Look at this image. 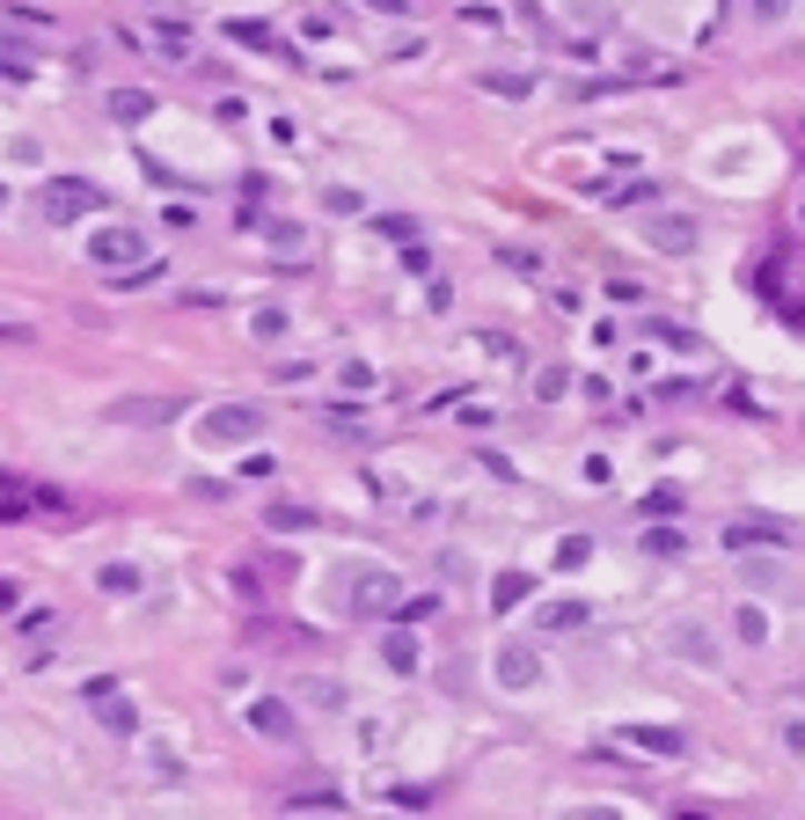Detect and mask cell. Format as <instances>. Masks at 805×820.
<instances>
[{
	"label": "cell",
	"mask_w": 805,
	"mask_h": 820,
	"mask_svg": "<svg viewBox=\"0 0 805 820\" xmlns=\"http://www.w3.org/2000/svg\"><path fill=\"white\" fill-rule=\"evenodd\" d=\"M257 337H286V308H257Z\"/></svg>",
	"instance_id": "603a6c76"
},
{
	"label": "cell",
	"mask_w": 805,
	"mask_h": 820,
	"mask_svg": "<svg viewBox=\"0 0 805 820\" xmlns=\"http://www.w3.org/2000/svg\"><path fill=\"white\" fill-rule=\"evenodd\" d=\"M155 52H169V59H191V30H183V22H155Z\"/></svg>",
	"instance_id": "2e32d148"
},
{
	"label": "cell",
	"mask_w": 805,
	"mask_h": 820,
	"mask_svg": "<svg viewBox=\"0 0 805 820\" xmlns=\"http://www.w3.org/2000/svg\"><path fill=\"white\" fill-rule=\"evenodd\" d=\"M498 681H506V689H535V681H543V660L527 645H506L498 652Z\"/></svg>",
	"instance_id": "ba28073f"
},
{
	"label": "cell",
	"mask_w": 805,
	"mask_h": 820,
	"mask_svg": "<svg viewBox=\"0 0 805 820\" xmlns=\"http://www.w3.org/2000/svg\"><path fill=\"white\" fill-rule=\"evenodd\" d=\"M308 521H316L308 506H271V527H308Z\"/></svg>",
	"instance_id": "cb8c5ba5"
},
{
	"label": "cell",
	"mask_w": 805,
	"mask_h": 820,
	"mask_svg": "<svg viewBox=\"0 0 805 820\" xmlns=\"http://www.w3.org/2000/svg\"><path fill=\"white\" fill-rule=\"evenodd\" d=\"M564 382H572L564 367H543V374H535V396H543V403H557V396H564Z\"/></svg>",
	"instance_id": "44dd1931"
},
{
	"label": "cell",
	"mask_w": 805,
	"mask_h": 820,
	"mask_svg": "<svg viewBox=\"0 0 805 820\" xmlns=\"http://www.w3.org/2000/svg\"><path fill=\"white\" fill-rule=\"evenodd\" d=\"M733 542L754 550V542H784V521H733Z\"/></svg>",
	"instance_id": "9a60e30c"
},
{
	"label": "cell",
	"mask_w": 805,
	"mask_h": 820,
	"mask_svg": "<svg viewBox=\"0 0 805 820\" xmlns=\"http://www.w3.org/2000/svg\"><path fill=\"white\" fill-rule=\"evenodd\" d=\"M367 8H381V16H410L418 0H367Z\"/></svg>",
	"instance_id": "4316f807"
},
{
	"label": "cell",
	"mask_w": 805,
	"mask_h": 820,
	"mask_svg": "<svg viewBox=\"0 0 805 820\" xmlns=\"http://www.w3.org/2000/svg\"><path fill=\"white\" fill-rule=\"evenodd\" d=\"M630 748H645V754H666V762H674V754H682L688 740L674 733V725H637V733H630Z\"/></svg>",
	"instance_id": "9c48e42d"
},
{
	"label": "cell",
	"mask_w": 805,
	"mask_h": 820,
	"mask_svg": "<svg viewBox=\"0 0 805 820\" xmlns=\"http://www.w3.org/2000/svg\"><path fill=\"white\" fill-rule=\"evenodd\" d=\"M402 601V579L381 572V564H367V572H351V615H388Z\"/></svg>",
	"instance_id": "7a4b0ae2"
},
{
	"label": "cell",
	"mask_w": 805,
	"mask_h": 820,
	"mask_svg": "<svg viewBox=\"0 0 805 820\" xmlns=\"http://www.w3.org/2000/svg\"><path fill=\"white\" fill-rule=\"evenodd\" d=\"M176 411H183V403H169V396H125L110 418H118V425H169Z\"/></svg>",
	"instance_id": "52a82bcc"
},
{
	"label": "cell",
	"mask_w": 805,
	"mask_h": 820,
	"mask_svg": "<svg viewBox=\"0 0 805 820\" xmlns=\"http://www.w3.org/2000/svg\"><path fill=\"white\" fill-rule=\"evenodd\" d=\"M16 601H22V586H16V579H0V609H16Z\"/></svg>",
	"instance_id": "83f0119b"
},
{
	"label": "cell",
	"mask_w": 805,
	"mask_h": 820,
	"mask_svg": "<svg viewBox=\"0 0 805 820\" xmlns=\"http://www.w3.org/2000/svg\"><path fill=\"white\" fill-rule=\"evenodd\" d=\"M96 206H103V191H96V184H81V176H59V184H44V220H52V227L88 220Z\"/></svg>",
	"instance_id": "6da1fadb"
},
{
	"label": "cell",
	"mask_w": 805,
	"mask_h": 820,
	"mask_svg": "<svg viewBox=\"0 0 805 820\" xmlns=\"http://www.w3.org/2000/svg\"><path fill=\"white\" fill-rule=\"evenodd\" d=\"M733 630H739V645H769V615L754 609V601H747V609L733 615Z\"/></svg>",
	"instance_id": "5bb4252c"
},
{
	"label": "cell",
	"mask_w": 805,
	"mask_h": 820,
	"mask_svg": "<svg viewBox=\"0 0 805 820\" xmlns=\"http://www.w3.org/2000/svg\"><path fill=\"white\" fill-rule=\"evenodd\" d=\"M484 88H490V96H535V73H513V67H490V73H484Z\"/></svg>",
	"instance_id": "7c38bea8"
},
{
	"label": "cell",
	"mask_w": 805,
	"mask_h": 820,
	"mask_svg": "<svg viewBox=\"0 0 805 820\" xmlns=\"http://www.w3.org/2000/svg\"><path fill=\"white\" fill-rule=\"evenodd\" d=\"M37 67V52L22 45V37H0V73H30Z\"/></svg>",
	"instance_id": "e0dca14e"
},
{
	"label": "cell",
	"mask_w": 805,
	"mask_h": 820,
	"mask_svg": "<svg viewBox=\"0 0 805 820\" xmlns=\"http://www.w3.org/2000/svg\"><path fill=\"white\" fill-rule=\"evenodd\" d=\"M198 433L212 439V447H242V439H257L264 433V411H249V403H235V411H212Z\"/></svg>",
	"instance_id": "3957f363"
},
{
	"label": "cell",
	"mask_w": 805,
	"mask_h": 820,
	"mask_svg": "<svg viewBox=\"0 0 805 820\" xmlns=\"http://www.w3.org/2000/svg\"><path fill=\"white\" fill-rule=\"evenodd\" d=\"M88 257L103 264V271H125V264L147 257V235H132V227H103V235L88 243Z\"/></svg>",
	"instance_id": "277c9868"
},
{
	"label": "cell",
	"mask_w": 805,
	"mask_h": 820,
	"mask_svg": "<svg viewBox=\"0 0 805 820\" xmlns=\"http://www.w3.org/2000/svg\"><path fill=\"white\" fill-rule=\"evenodd\" d=\"M96 586H103V594H140V572H132V564H103Z\"/></svg>",
	"instance_id": "ac0fdd59"
},
{
	"label": "cell",
	"mask_w": 805,
	"mask_h": 820,
	"mask_svg": "<svg viewBox=\"0 0 805 820\" xmlns=\"http://www.w3.org/2000/svg\"><path fill=\"white\" fill-rule=\"evenodd\" d=\"M0 206H8V184H0Z\"/></svg>",
	"instance_id": "f1b7e54d"
},
{
	"label": "cell",
	"mask_w": 805,
	"mask_h": 820,
	"mask_svg": "<svg viewBox=\"0 0 805 820\" xmlns=\"http://www.w3.org/2000/svg\"><path fill=\"white\" fill-rule=\"evenodd\" d=\"M381 660L396 666V674H410V666H418V645H410V638H402V630H396V638H388V645H381Z\"/></svg>",
	"instance_id": "ffe728a7"
},
{
	"label": "cell",
	"mask_w": 805,
	"mask_h": 820,
	"mask_svg": "<svg viewBox=\"0 0 805 820\" xmlns=\"http://www.w3.org/2000/svg\"><path fill=\"white\" fill-rule=\"evenodd\" d=\"M469 8H476V0H469Z\"/></svg>",
	"instance_id": "f546056e"
},
{
	"label": "cell",
	"mask_w": 805,
	"mask_h": 820,
	"mask_svg": "<svg viewBox=\"0 0 805 820\" xmlns=\"http://www.w3.org/2000/svg\"><path fill=\"white\" fill-rule=\"evenodd\" d=\"M784 8H791V0H754V16H762V22H784Z\"/></svg>",
	"instance_id": "484cf974"
},
{
	"label": "cell",
	"mask_w": 805,
	"mask_h": 820,
	"mask_svg": "<svg viewBox=\"0 0 805 820\" xmlns=\"http://www.w3.org/2000/svg\"><path fill=\"white\" fill-rule=\"evenodd\" d=\"M249 725H257L264 740H286L294 733V711H286V703H249Z\"/></svg>",
	"instance_id": "30bf717a"
},
{
	"label": "cell",
	"mask_w": 805,
	"mask_h": 820,
	"mask_svg": "<svg viewBox=\"0 0 805 820\" xmlns=\"http://www.w3.org/2000/svg\"><path fill=\"white\" fill-rule=\"evenodd\" d=\"M147 110H155V96H147V88H118V96H110V118H147Z\"/></svg>",
	"instance_id": "4fadbf2b"
},
{
	"label": "cell",
	"mask_w": 805,
	"mask_h": 820,
	"mask_svg": "<svg viewBox=\"0 0 805 820\" xmlns=\"http://www.w3.org/2000/svg\"><path fill=\"white\" fill-rule=\"evenodd\" d=\"M96 718H103L110 733H132V725H140V718H132V703L110 696V689H96Z\"/></svg>",
	"instance_id": "8fae6325"
},
{
	"label": "cell",
	"mask_w": 805,
	"mask_h": 820,
	"mask_svg": "<svg viewBox=\"0 0 805 820\" xmlns=\"http://www.w3.org/2000/svg\"><path fill=\"white\" fill-rule=\"evenodd\" d=\"M228 37H235V45H257V52H264V45H271V30H264V22H235Z\"/></svg>",
	"instance_id": "7402d4cb"
},
{
	"label": "cell",
	"mask_w": 805,
	"mask_h": 820,
	"mask_svg": "<svg viewBox=\"0 0 805 820\" xmlns=\"http://www.w3.org/2000/svg\"><path fill=\"white\" fill-rule=\"evenodd\" d=\"M294 806H345V799H337L330 784H308V791H294Z\"/></svg>",
	"instance_id": "d4e9b609"
},
{
	"label": "cell",
	"mask_w": 805,
	"mask_h": 820,
	"mask_svg": "<svg viewBox=\"0 0 805 820\" xmlns=\"http://www.w3.org/2000/svg\"><path fill=\"white\" fill-rule=\"evenodd\" d=\"M645 235H652V249H659V257H696V235H703V227L688 220V213H659Z\"/></svg>",
	"instance_id": "5b68a950"
},
{
	"label": "cell",
	"mask_w": 805,
	"mask_h": 820,
	"mask_svg": "<svg viewBox=\"0 0 805 820\" xmlns=\"http://www.w3.org/2000/svg\"><path fill=\"white\" fill-rule=\"evenodd\" d=\"M520 601H527V579L520 572H506L498 586H490V609H520Z\"/></svg>",
	"instance_id": "d6986e66"
},
{
	"label": "cell",
	"mask_w": 805,
	"mask_h": 820,
	"mask_svg": "<svg viewBox=\"0 0 805 820\" xmlns=\"http://www.w3.org/2000/svg\"><path fill=\"white\" fill-rule=\"evenodd\" d=\"M586 623H594L586 601H543V609H535V630H543V638H564V630H586Z\"/></svg>",
	"instance_id": "8992f818"
}]
</instances>
